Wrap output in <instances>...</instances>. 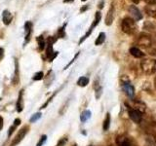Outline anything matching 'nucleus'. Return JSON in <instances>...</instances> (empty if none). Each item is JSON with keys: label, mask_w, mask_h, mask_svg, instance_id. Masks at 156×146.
Masks as SVG:
<instances>
[{"label": "nucleus", "mask_w": 156, "mask_h": 146, "mask_svg": "<svg viewBox=\"0 0 156 146\" xmlns=\"http://www.w3.org/2000/svg\"><path fill=\"white\" fill-rule=\"evenodd\" d=\"M121 27L123 32L127 34H133L136 30V23L133 19L131 18H125L121 23Z\"/></svg>", "instance_id": "nucleus-1"}, {"label": "nucleus", "mask_w": 156, "mask_h": 146, "mask_svg": "<svg viewBox=\"0 0 156 146\" xmlns=\"http://www.w3.org/2000/svg\"><path fill=\"white\" fill-rule=\"evenodd\" d=\"M116 143L118 146H136V143L134 138L125 135L118 136L116 138Z\"/></svg>", "instance_id": "nucleus-2"}, {"label": "nucleus", "mask_w": 156, "mask_h": 146, "mask_svg": "<svg viewBox=\"0 0 156 146\" xmlns=\"http://www.w3.org/2000/svg\"><path fill=\"white\" fill-rule=\"evenodd\" d=\"M28 130H29V128H28L27 126H24L23 128H22L21 130H20L19 133L17 134V135L15 136V138L13 139L12 143H11V146H16L17 144H19L20 142H21V141L23 139L24 136L27 135Z\"/></svg>", "instance_id": "nucleus-3"}, {"label": "nucleus", "mask_w": 156, "mask_h": 146, "mask_svg": "<svg viewBox=\"0 0 156 146\" xmlns=\"http://www.w3.org/2000/svg\"><path fill=\"white\" fill-rule=\"evenodd\" d=\"M143 66V69L148 73V74H151L156 70V61H150V60H146L145 61H144V63L141 64Z\"/></svg>", "instance_id": "nucleus-4"}, {"label": "nucleus", "mask_w": 156, "mask_h": 146, "mask_svg": "<svg viewBox=\"0 0 156 146\" xmlns=\"http://www.w3.org/2000/svg\"><path fill=\"white\" fill-rule=\"evenodd\" d=\"M101 14L100 13V12H97L96 13V17H95V21H94V23H93V24L91 26V27L89 28V30H88V32L85 34L84 36H83L81 39H80V41H79V44H81L83 41L85 40L86 38H88V36L90 35V34L92 33V31H93V29H94L96 26H97V24L100 23V21H101Z\"/></svg>", "instance_id": "nucleus-5"}, {"label": "nucleus", "mask_w": 156, "mask_h": 146, "mask_svg": "<svg viewBox=\"0 0 156 146\" xmlns=\"http://www.w3.org/2000/svg\"><path fill=\"white\" fill-rule=\"evenodd\" d=\"M129 117L133 122L139 124L141 121V112L136 110V109H130L129 110Z\"/></svg>", "instance_id": "nucleus-6"}, {"label": "nucleus", "mask_w": 156, "mask_h": 146, "mask_svg": "<svg viewBox=\"0 0 156 146\" xmlns=\"http://www.w3.org/2000/svg\"><path fill=\"white\" fill-rule=\"evenodd\" d=\"M129 12H130V14L132 15V16H133V18L136 19V21H140V19H143V15H141L140 11L136 6H130L129 7Z\"/></svg>", "instance_id": "nucleus-7"}, {"label": "nucleus", "mask_w": 156, "mask_h": 146, "mask_svg": "<svg viewBox=\"0 0 156 146\" xmlns=\"http://www.w3.org/2000/svg\"><path fill=\"white\" fill-rule=\"evenodd\" d=\"M114 6L113 4L111 5L110 9L108 10V12H107V15H106V18H105V24L106 26H111L112 22H113L114 19Z\"/></svg>", "instance_id": "nucleus-8"}, {"label": "nucleus", "mask_w": 156, "mask_h": 146, "mask_svg": "<svg viewBox=\"0 0 156 146\" xmlns=\"http://www.w3.org/2000/svg\"><path fill=\"white\" fill-rule=\"evenodd\" d=\"M139 44L141 47H144V48H147L151 45V39L149 36L147 35H140L139 38Z\"/></svg>", "instance_id": "nucleus-9"}, {"label": "nucleus", "mask_w": 156, "mask_h": 146, "mask_svg": "<svg viewBox=\"0 0 156 146\" xmlns=\"http://www.w3.org/2000/svg\"><path fill=\"white\" fill-rule=\"evenodd\" d=\"M123 90L127 94L129 97H134L135 96V88L133 85H131L130 83H124L123 84Z\"/></svg>", "instance_id": "nucleus-10"}, {"label": "nucleus", "mask_w": 156, "mask_h": 146, "mask_svg": "<svg viewBox=\"0 0 156 146\" xmlns=\"http://www.w3.org/2000/svg\"><path fill=\"white\" fill-rule=\"evenodd\" d=\"M32 31V23L31 22H27L24 24V32H26V42L24 44H27L30 40V34Z\"/></svg>", "instance_id": "nucleus-11"}, {"label": "nucleus", "mask_w": 156, "mask_h": 146, "mask_svg": "<svg viewBox=\"0 0 156 146\" xmlns=\"http://www.w3.org/2000/svg\"><path fill=\"white\" fill-rule=\"evenodd\" d=\"M58 53L54 52L53 50V45H50V44H47V50H46V57L50 61H53V60L57 57Z\"/></svg>", "instance_id": "nucleus-12"}, {"label": "nucleus", "mask_w": 156, "mask_h": 146, "mask_svg": "<svg viewBox=\"0 0 156 146\" xmlns=\"http://www.w3.org/2000/svg\"><path fill=\"white\" fill-rule=\"evenodd\" d=\"M144 11L147 14V16L156 18V4L155 5H147L144 7Z\"/></svg>", "instance_id": "nucleus-13"}, {"label": "nucleus", "mask_w": 156, "mask_h": 146, "mask_svg": "<svg viewBox=\"0 0 156 146\" xmlns=\"http://www.w3.org/2000/svg\"><path fill=\"white\" fill-rule=\"evenodd\" d=\"M12 19H13V15L10 13L8 10L3 11V23H4V24L8 26V24H10V23L12 22Z\"/></svg>", "instance_id": "nucleus-14"}, {"label": "nucleus", "mask_w": 156, "mask_h": 146, "mask_svg": "<svg viewBox=\"0 0 156 146\" xmlns=\"http://www.w3.org/2000/svg\"><path fill=\"white\" fill-rule=\"evenodd\" d=\"M130 54L135 57H144V53H143L139 48H136V47L130 48Z\"/></svg>", "instance_id": "nucleus-15"}, {"label": "nucleus", "mask_w": 156, "mask_h": 146, "mask_svg": "<svg viewBox=\"0 0 156 146\" xmlns=\"http://www.w3.org/2000/svg\"><path fill=\"white\" fill-rule=\"evenodd\" d=\"M23 90L21 91L19 95V99H18V101H17V111L19 113H21V112L23 110Z\"/></svg>", "instance_id": "nucleus-16"}, {"label": "nucleus", "mask_w": 156, "mask_h": 146, "mask_svg": "<svg viewBox=\"0 0 156 146\" xmlns=\"http://www.w3.org/2000/svg\"><path fill=\"white\" fill-rule=\"evenodd\" d=\"M15 65H16V68H15V74L13 76V84L14 85H18L20 83V74H19V63L16 60V61H15Z\"/></svg>", "instance_id": "nucleus-17"}, {"label": "nucleus", "mask_w": 156, "mask_h": 146, "mask_svg": "<svg viewBox=\"0 0 156 146\" xmlns=\"http://www.w3.org/2000/svg\"><path fill=\"white\" fill-rule=\"evenodd\" d=\"M36 40L38 42V49H39V51H43L44 48H45V45H46L45 39H44L43 36H38V37H36Z\"/></svg>", "instance_id": "nucleus-18"}, {"label": "nucleus", "mask_w": 156, "mask_h": 146, "mask_svg": "<svg viewBox=\"0 0 156 146\" xmlns=\"http://www.w3.org/2000/svg\"><path fill=\"white\" fill-rule=\"evenodd\" d=\"M91 115H92V113H91V111H89V110H85L84 112H82V114H81V116H80V120H81V122H86V121H88L90 118H91Z\"/></svg>", "instance_id": "nucleus-19"}, {"label": "nucleus", "mask_w": 156, "mask_h": 146, "mask_svg": "<svg viewBox=\"0 0 156 146\" xmlns=\"http://www.w3.org/2000/svg\"><path fill=\"white\" fill-rule=\"evenodd\" d=\"M88 84H89V78L88 77H80L77 81V85L80 87H86Z\"/></svg>", "instance_id": "nucleus-20"}, {"label": "nucleus", "mask_w": 156, "mask_h": 146, "mask_svg": "<svg viewBox=\"0 0 156 146\" xmlns=\"http://www.w3.org/2000/svg\"><path fill=\"white\" fill-rule=\"evenodd\" d=\"M105 33L101 32V33L99 34V37L97 38V40H96V42H95V45H97V46L101 45V44L105 42Z\"/></svg>", "instance_id": "nucleus-21"}, {"label": "nucleus", "mask_w": 156, "mask_h": 146, "mask_svg": "<svg viewBox=\"0 0 156 146\" xmlns=\"http://www.w3.org/2000/svg\"><path fill=\"white\" fill-rule=\"evenodd\" d=\"M109 126H110V114L107 113L106 116H105V122H104V130H107L109 129Z\"/></svg>", "instance_id": "nucleus-22"}, {"label": "nucleus", "mask_w": 156, "mask_h": 146, "mask_svg": "<svg viewBox=\"0 0 156 146\" xmlns=\"http://www.w3.org/2000/svg\"><path fill=\"white\" fill-rule=\"evenodd\" d=\"M43 77H44L43 72H42V71H39V72H37V73H35V74H34V76H33L32 79H33L34 81H39V80H42V79H43Z\"/></svg>", "instance_id": "nucleus-23"}, {"label": "nucleus", "mask_w": 156, "mask_h": 146, "mask_svg": "<svg viewBox=\"0 0 156 146\" xmlns=\"http://www.w3.org/2000/svg\"><path fill=\"white\" fill-rule=\"evenodd\" d=\"M41 115H42V114L40 113V112H38V113L33 114V115H32V117L30 118V120H29V121H30V123H34V122L38 121L39 119L41 118Z\"/></svg>", "instance_id": "nucleus-24"}, {"label": "nucleus", "mask_w": 156, "mask_h": 146, "mask_svg": "<svg viewBox=\"0 0 156 146\" xmlns=\"http://www.w3.org/2000/svg\"><path fill=\"white\" fill-rule=\"evenodd\" d=\"M66 26V23H65L62 26V27H61L58 29V38H65L66 37V31H65V27Z\"/></svg>", "instance_id": "nucleus-25"}, {"label": "nucleus", "mask_w": 156, "mask_h": 146, "mask_svg": "<svg viewBox=\"0 0 156 146\" xmlns=\"http://www.w3.org/2000/svg\"><path fill=\"white\" fill-rule=\"evenodd\" d=\"M46 140H47V135H46V134L42 135L41 137H40V139H39V141L37 142L36 146H43L44 144H45Z\"/></svg>", "instance_id": "nucleus-26"}, {"label": "nucleus", "mask_w": 156, "mask_h": 146, "mask_svg": "<svg viewBox=\"0 0 156 146\" xmlns=\"http://www.w3.org/2000/svg\"><path fill=\"white\" fill-rule=\"evenodd\" d=\"M66 142H67V138L66 137H63V138H62L60 141H58V144L56 146H65Z\"/></svg>", "instance_id": "nucleus-27"}, {"label": "nucleus", "mask_w": 156, "mask_h": 146, "mask_svg": "<svg viewBox=\"0 0 156 146\" xmlns=\"http://www.w3.org/2000/svg\"><path fill=\"white\" fill-rule=\"evenodd\" d=\"M16 128H17V127L15 126V125H13V126L10 127V129H9V130H8V137H10V136L12 135V134L15 131V130H16Z\"/></svg>", "instance_id": "nucleus-28"}, {"label": "nucleus", "mask_w": 156, "mask_h": 146, "mask_svg": "<svg viewBox=\"0 0 156 146\" xmlns=\"http://www.w3.org/2000/svg\"><path fill=\"white\" fill-rule=\"evenodd\" d=\"M56 40H57V39H56L55 37H52V36H50V37L48 38V40H47V42H48L47 44H50V45H53V44L56 42Z\"/></svg>", "instance_id": "nucleus-29"}, {"label": "nucleus", "mask_w": 156, "mask_h": 146, "mask_svg": "<svg viewBox=\"0 0 156 146\" xmlns=\"http://www.w3.org/2000/svg\"><path fill=\"white\" fill-rule=\"evenodd\" d=\"M144 1L147 5H155L156 4V0H144Z\"/></svg>", "instance_id": "nucleus-30"}, {"label": "nucleus", "mask_w": 156, "mask_h": 146, "mask_svg": "<svg viewBox=\"0 0 156 146\" xmlns=\"http://www.w3.org/2000/svg\"><path fill=\"white\" fill-rule=\"evenodd\" d=\"M20 124H21V119H19V118L15 119V121H14V124H13V125H15L16 127H18Z\"/></svg>", "instance_id": "nucleus-31"}, {"label": "nucleus", "mask_w": 156, "mask_h": 146, "mask_svg": "<svg viewBox=\"0 0 156 146\" xmlns=\"http://www.w3.org/2000/svg\"><path fill=\"white\" fill-rule=\"evenodd\" d=\"M3 57H4V50L2 48H0V61L3 60Z\"/></svg>", "instance_id": "nucleus-32"}, {"label": "nucleus", "mask_w": 156, "mask_h": 146, "mask_svg": "<svg viewBox=\"0 0 156 146\" xmlns=\"http://www.w3.org/2000/svg\"><path fill=\"white\" fill-rule=\"evenodd\" d=\"M2 128H3V118L0 116V130H2Z\"/></svg>", "instance_id": "nucleus-33"}, {"label": "nucleus", "mask_w": 156, "mask_h": 146, "mask_svg": "<svg viewBox=\"0 0 156 146\" xmlns=\"http://www.w3.org/2000/svg\"><path fill=\"white\" fill-rule=\"evenodd\" d=\"M131 1H133V3H135V4L140 3V0H131Z\"/></svg>", "instance_id": "nucleus-34"}, {"label": "nucleus", "mask_w": 156, "mask_h": 146, "mask_svg": "<svg viewBox=\"0 0 156 146\" xmlns=\"http://www.w3.org/2000/svg\"><path fill=\"white\" fill-rule=\"evenodd\" d=\"M102 5H104V1H101V2L100 3V6H99V8H100V9H101L102 7H104V6H102Z\"/></svg>", "instance_id": "nucleus-35"}, {"label": "nucleus", "mask_w": 156, "mask_h": 146, "mask_svg": "<svg viewBox=\"0 0 156 146\" xmlns=\"http://www.w3.org/2000/svg\"><path fill=\"white\" fill-rule=\"evenodd\" d=\"M71 1H73V0H63V2H65V3H67V2H71Z\"/></svg>", "instance_id": "nucleus-36"}, {"label": "nucleus", "mask_w": 156, "mask_h": 146, "mask_svg": "<svg viewBox=\"0 0 156 146\" xmlns=\"http://www.w3.org/2000/svg\"><path fill=\"white\" fill-rule=\"evenodd\" d=\"M154 83H155V88H156V77H155V79H154Z\"/></svg>", "instance_id": "nucleus-37"}, {"label": "nucleus", "mask_w": 156, "mask_h": 146, "mask_svg": "<svg viewBox=\"0 0 156 146\" xmlns=\"http://www.w3.org/2000/svg\"><path fill=\"white\" fill-rule=\"evenodd\" d=\"M81 1H86V0H81Z\"/></svg>", "instance_id": "nucleus-38"}, {"label": "nucleus", "mask_w": 156, "mask_h": 146, "mask_svg": "<svg viewBox=\"0 0 156 146\" xmlns=\"http://www.w3.org/2000/svg\"><path fill=\"white\" fill-rule=\"evenodd\" d=\"M73 146H77V145H73Z\"/></svg>", "instance_id": "nucleus-39"}, {"label": "nucleus", "mask_w": 156, "mask_h": 146, "mask_svg": "<svg viewBox=\"0 0 156 146\" xmlns=\"http://www.w3.org/2000/svg\"><path fill=\"white\" fill-rule=\"evenodd\" d=\"M109 146H113V145H109Z\"/></svg>", "instance_id": "nucleus-40"}, {"label": "nucleus", "mask_w": 156, "mask_h": 146, "mask_svg": "<svg viewBox=\"0 0 156 146\" xmlns=\"http://www.w3.org/2000/svg\"><path fill=\"white\" fill-rule=\"evenodd\" d=\"M155 140H156V138H155Z\"/></svg>", "instance_id": "nucleus-41"}]
</instances>
